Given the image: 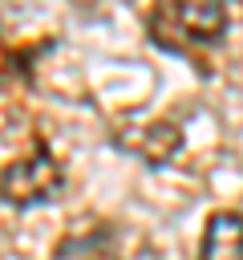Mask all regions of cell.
<instances>
[{
	"label": "cell",
	"mask_w": 243,
	"mask_h": 260,
	"mask_svg": "<svg viewBox=\"0 0 243 260\" xmlns=\"http://www.w3.org/2000/svg\"><path fill=\"white\" fill-rule=\"evenodd\" d=\"M231 20H243V8L227 4H158L146 12V28L162 49L190 53L194 45H215Z\"/></svg>",
	"instance_id": "cell-1"
},
{
	"label": "cell",
	"mask_w": 243,
	"mask_h": 260,
	"mask_svg": "<svg viewBox=\"0 0 243 260\" xmlns=\"http://www.w3.org/2000/svg\"><path fill=\"white\" fill-rule=\"evenodd\" d=\"M65 191V171L61 162L49 154L45 142H36L28 154L12 158L0 171V199H8L12 207H28V203H49Z\"/></svg>",
	"instance_id": "cell-2"
},
{
	"label": "cell",
	"mask_w": 243,
	"mask_h": 260,
	"mask_svg": "<svg viewBox=\"0 0 243 260\" xmlns=\"http://www.w3.org/2000/svg\"><path fill=\"white\" fill-rule=\"evenodd\" d=\"M49 260H122V240L109 223H85L65 232Z\"/></svg>",
	"instance_id": "cell-3"
},
{
	"label": "cell",
	"mask_w": 243,
	"mask_h": 260,
	"mask_svg": "<svg viewBox=\"0 0 243 260\" xmlns=\"http://www.w3.org/2000/svg\"><path fill=\"white\" fill-rule=\"evenodd\" d=\"M198 260H243V211L219 207L207 215Z\"/></svg>",
	"instance_id": "cell-4"
},
{
	"label": "cell",
	"mask_w": 243,
	"mask_h": 260,
	"mask_svg": "<svg viewBox=\"0 0 243 260\" xmlns=\"http://www.w3.org/2000/svg\"><path fill=\"white\" fill-rule=\"evenodd\" d=\"M178 146H182V134H178L174 122H154V126H146V130L134 138V154L146 158V162H154V167L170 162V158L178 154Z\"/></svg>",
	"instance_id": "cell-5"
}]
</instances>
